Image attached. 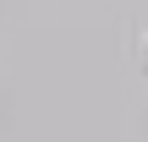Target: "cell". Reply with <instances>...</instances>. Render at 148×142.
<instances>
[]
</instances>
